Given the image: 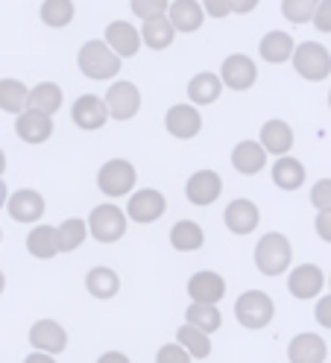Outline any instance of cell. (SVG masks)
I'll return each instance as SVG.
<instances>
[{
	"instance_id": "1",
	"label": "cell",
	"mask_w": 331,
	"mask_h": 363,
	"mask_svg": "<svg viewBox=\"0 0 331 363\" xmlns=\"http://www.w3.org/2000/svg\"><path fill=\"white\" fill-rule=\"evenodd\" d=\"M77 65H79V71L88 79H100L103 82V79H115L123 62L112 53V48H108L106 41H85L79 56H77Z\"/></svg>"
},
{
	"instance_id": "2",
	"label": "cell",
	"mask_w": 331,
	"mask_h": 363,
	"mask_svg": "<svg viewBox=\"0 0 331 363\" xmlns=\"http://www.w3.org/2000/svg\"><path fill=\"white\" fill-rule=\"evenodd\" d=\"M293 261V249H291V240L279 235V232H270L264 235L255 246V267L264 272V276H279L291 267Z\"/></svg>"
},
{
	"instance_id": "3",
	"label": "cell",
	"mask_w": 331,
	"mask_h": 363,
	"mask_svg": "<svg viewBox=\"0 0 331 363\" xmlns=\"http://www.w3.org/2000/svg\"><path fill=\"white\" fill-rule=\"evenodd\" d=\"M293 67H296V74L302 79L322 82L331 74V53L322 48L320 41H302V44H296Z\"/></svg>"
},
{
	"instance_id": "4",
	"label": "cell",
	"mask_w": 331,
	"mask_h": 363,
	"mask_svg": "<svg viewBox=\"0 0 331 363\" xmlns=\"http://www.w3.org/2000/svg\"><path fill=\"white\" fill-rule=\"evenodd\" d=\"M273 313H276V305H273V299H270L264 290H247L244 296L235 302L237 323L244 325V328H252V331L270 325Z\"/></svg>"
},
{
	"instance_id": "5",
	"label": "cell",
	"mask_w": 331,
	"mask_h": 363,
	"mask_svg": "<svg viewBox=\"0 0 331 363\" xmlns=\"http://www.w3.org/2000/svg\"><path fill=\"white\" fill-rule=\"evenodd\" d=\"M88 232L100 243H115L126 235V214L118 206H112V202H103L88 217Z\"/></svg>"
},
{
	"instance_id": "6",
	"label": "cell",
	"mask_w": 331,
	"mask_h": 363,
	"mask_svg": "<svg viewBox=\"0 0 331 363\" xmlns=\"http://www.w3.org/2000/svg\"><path fill=\"white\" fill-rule=\"evenodd\" d=\"M97 188L106 196H126L132 188H135V167L123 158H112L106 162L97 173Z\"/></svg>"
},
{
	"instance_id": "7",
	"label": "cell",
	"mask_w": 331,
	"mask_h": 363,
	"mask_svg": "<svg viewBox=\"0 0 331 363\" xmlns=\"http://www.w3.org/2000/svg\"><path fill=\"white\" fill-rule=\"evenodd\" d=\"M106 108H108V118H115V121L135 118L138 108H141V91H138V85L135 82H115V85H108Z\"/></svg>"
},
{
	"instance_id": "8",
	"label": "cell",
	"mask_w": 331,
	"mask_h": 363,
	"mask_svg": "<svg viewBox=\"0 0 331 363\" xmlns=\"http://www.w3.org/2000/svg\"><path fill=\"white\" fill-rule=\"evenodd\" d=\"M167 211V199L164 194L159 191H152V188H144L138 194H132L129 196V206H126V214L129 220H135V223H156L162 214Z\"/></svg>"
},
{
	"instance_id": "9",
	"label": "cell",
	"mask_w": 331,
	"mask_h": 363,
	"mask_svg": "<svg viewBox=\"0 0 331 363\" xmlns=\"http://www.w3.org/2000/svg\"><path fill=\"white\" fill-rule=\"evenodd\" d=\"M188 296L193 299V305H217L226 296V281H223V276H217L211 269L193 272L188 281Z\"/></svg>"
},
{
	"instance_id": "10",
	"label": "cell",
	"mask_w": 331,
	"mask_h": 363,
	"mask_svg": "<svg viewBox=\"0 0 331 363\" xmlns=\"http://www.w3.org/2000/svg\"><path fill=\"white\" fill-rule=\"evenodd\" d=\"M220 79H223V85H229L232 91H247L255 85L258 79V67L249 56L244 53H232L226 62H223V71H220Z\"/></svg>"
},
{
	"instance_id": "11",
	"label": "cell",
	"mask_w": 331,
	"mask_h": 363,
	"mask_svg": "<svg viewBox=\"0 0 331 363\" xmlns=\"http://www.w3.org/2000/svg\"><path fill=\"white\" fill-rule=\"evenodd\" d=\"M220 194H223V179L214 170H196L185 185V196L193 206H211Z\"/></svg>"
},
{
	"instance_id": "12",
	"label": "cell",
	"mask_w": 331,
	"mask_h": 363,
	"mask_svg": "<svg viewBox=\"0 0 331 363\" xmlns=\"http://www.w3.org/2000/svg\"><path fill=\"white\" fill-rule=\"evenodd\" d=\"M141 33L129 24V21H112V24L106 27V44L112 48V53L118 59H129L135 56L138 48H141Z\"/></svg>"
},
{
	"instance_id": "13",
	"label": "cell",
	"mask_w": 331,
	"mask_h": 363,
	"mask_svg": "<svg viewBox=\"0 0 331 363\" xmlns=\"http://www.w3.org/2000/svg\"><path fill=\"white\" fill-rule=\"evenodd\" d=\"M6 211L18 223H38L44 217V196L38 191H33V188H21V191H15L9 196Z\"/></svg>"
},
{
	"instance_id": "14",
	"label": "cell",
	"mask_w": 331,
	"mask_h": 363,
	"mask_svg": "<svg viewBox=\"0 0 331 363\" xmlns=\"http://www.w3.org/2000/svg\"><path fill=\"white\" fill-rule=\"evenodd\" d=\"M71 115H74V123L79 129L94 132V129H100L108 121V108H106V100H100L97 94H82L71 106Z\"/></svg>"
},
{
	"instance_id": "15",
	"label": "cell",
	"mask_w": 331,
	"mask_h": 363,
	"mask_svg": "<svg viewBox=\"0 0 331 363\" xmlns=\"http://www.w3.org/2000/svg\"><path fill=\"white\" fill-rule=\"evenodd\" d=\"M167 132L173 135V138H182V141H188V138H196L200 135V129H203V118H200V111H196L193 106H188V103H179V106H173L170 111H167Z\"/></svg>"
},
{
	"instance_id": "16",
	"label": "cell",
	"mask_w": 331,
	"mask_h": 363,
	"mask_svg": "<svg viewBox=\"0 0 331 363\" xmlns=\"http://www.w3.org/2000/svg\"><path fill=\"white\" fill-rule=\"evenodd\" d=\"M30 343L44 354H59L68 346V334H64V328L56 320H38L30 328Z\"/></svg>"
},
{
	"instance_id": "17",
	"label": "cell",
	"mask_w": 331,
	"mask_h": 363,
	"mask_svg": "<svg viewBox=\"0 0 331 363\" xmlns=\"http://www.w3.org/2000/svg\"><path fill=\"white\" fill-rule=\"evenodd\" d=\"M325 284V276H322V269L317 264H299L293 272H291V279H288V287L296 299H314L320 296V290Z\"/></svg>"
},
{
	"instance_id": "18",
	"label": "cell",
	"mask_w": 331,
	"mask_h": 363,
	"mask_svg": "<svg viewBox=\"0 0 331 363\" xmlns=\"http://www.w3.org/2000/svg\"><path fill=\"white\" fill-rule=\"evenodd\" d=\"M291 363H322L328 357V346L320 334H296L288 346Z\"/></svg>"
},
{
	"instance_id": "19",
	"label": "cell",
	"mask_w": 331,
	"mask_h": 363,
	"mask_svg": "<svg viewBox=\"0 0 331 363\" xmlns=\"http://www.w3.org/2000/svg\"><path fill=\"white\" fill-rule=\"evenodd\" d=\"M223 220H226V225H229V232H235V235H249L255 225H258V220H261V211H258L255 202H249V199H232L229 206H226Z\"/></svg>"
},
{
	"instance_id": "20",
	"label": "cell",
	"mask_w": 331,
	"mask_h": 363,
	"mask_svg": "<svg viewBox=\"0 0 331 363\" xmlns=\"http://www.w3.org/2000/svg\"><path fill=\"white\" fill-rule=\"evenodd\" d=\"M15 132H18V138L27 144H44L53 135V118L38 115V111H24V115L15 121Z\"/></svg>"
},
{
	"instance_id": "21",
	"label": "cell",
	"mask_w": 331,
	"mask_h": 363,
	"mask_svg": "<svg viewBox=\"0 0 331 363\" xmlns=\"http://www.w3.org/2000/svg\"><path fill=\"white\" fill-rule=\"evenodd\" d=\"M267 164V150H264L258 141H240L235 150H232V167L244 176H255L264 170Z\"/></svg>"
},
{
	"instance_id": "22",
	"label": "cell",
	"mask_w": 331,
	"mask_h": 363,
	"mask_svg": "<svg viewBox=\"0 0 331 363\" xmlns=\"http://www.w3.org/2000/svg\"><path fill=\"white\" fill-rule=\"evenodd\" d=\"M170 24L176 33H196L203 27V21H206V12L203 6L196 4V0H176V4H170Z\"/></svg>"
},
{
	"instance_id": "23",
	"label": "cell",
	"mask_w": 331,
	"mask_h": 363,
	"mask_svg": "<svg viewBox=\"0 0 331 363\" xmlns=\"http://www.w3.org/2000/svg\"><path fill=\"white\" fill-rule=\"evenodd\" d=\"M261 147L267 150L270 155L284 158L293 147V129L284 121H267L261 126Z\"/></svg>"
},
{
	"instance_id": "24",
	"label": "cell",
	"mask_w": 331,
	"mask_h": 363,
	"mask_svg": "<svg viewBox=\"0 0 331 363\" xmlns=\"http://www.w3.org/2000/svg\"><path fill=\"white\" fill-rule=\"evenodd\" d=\"M261 59L264 62H270V65H281V62H288V59H293V53H296V44H293V38L288 35V33H281V30H273V33H267L261 38Z\"/></svg>"
},
{
	"instance_id": "25",
	"label": "cell",
	"mask_w": 331,
	"mask_h": 363,
	"mask_svg": "<svg viewBox=\"0 0 331 363\" xmlns=\"http://www.w3.org/2000/svg\"><path fill=\"white\" fill-rule=\"evenodd\" d=\"M59 108H62V88L56 82H41V85H35L30 91L27 111H38V115L53 118Z\"/></svg>"
},
{
	"instance_id": "26",
	"label": "cell",
	"mask_w": 331,
	"mask_h": 363,
	"mask_svg": "<svg viewBox=\"0 0 331 363\" xmlns=\"http://www.w3.org/2000/svg\"><path fill=\"white\" fill-rule=\"evenodd\" d=\"M85 287H88V293H91L94 299H112V296H118V290H120V279H118L115 269L94 267V269H88Z\"/></svg>"
},
{
	"instance_id": "27",
	"label": "cell",
	"mask_w": 331,
	"mask_h": 363,
	"mask_svg": "<svg viewBox=\"0 0 331 363\" xmlns=\"http://www.w3.org/2000/svg\"><path fill=\"white\" fill-rule=\"evenodd\" d=\"M141 38H144V44H147L150 50H164V48H170V44H173L176 30H173V24H170L167 15H159V18L144 21Z\"/></svg>"
},
{
	"instance_id": "28",
	"label": "cell",
	"mask_w": 331,
	"mask_h": 363,
	"mask_svg": "<svg viewBox=\"0 0 331 363\" xmlns=\"http://www.w3.org/2000/svg\"><path fill=\"white\" fill-rule=\"evenodd\" d=\"M220 91H223V79L214 77L211 71H203V74H196L191 82H188V97L191 103L196 106H208L220 97Z\"/></svg>"
},
{
	"instance_id": "29",
	"label": "cell",
	"mask_w": 331,
	"mask_h": 363,
	"mask_svg": "<svg viewBox=\"0 0 331 363\" xmlns=\"http://www.w3.org/2000/svg\"><path fill=\"white\" fill-rule=\"evenodd\" d=\"M170 243H173V249H179V252H196V249H203L206 235L193 220H179L170 229Z\"/></svg>"
},
{
	"instance_id": "30",
	"label": "cell",
	"mask_w": 331,
	"mask_h": 363,
	"mask_svg": "<svg viewBox=\"0 0 331 363\" xmlns=\"http://www.w3.org/2000/svg\"><path fill=\"white\" fill-rule=\"evenodd\" d=\"M273 182H276L281 191H296V188H302V182H305V167H302V162H296V158H291V155L279 158V162L273 164Z\"/></svg>"
},
{
	"instance_id": "31",
	"label": "cell",
	"mask_w": 331,
	"mask_h": 363,
	"mask_svg": "<svg viewBox=\"0 0 331 363\" xmlns=\"http://www.w3.org/2000/svg\"><path fill=\"white\" fill-rule=\"evenodd\" d=\"M27 249L33 258H41L47 261L59 252V240H56V229H50V225H35V229L27 235Z\"/></svg>"
},
{
	"instance_id": "32",
	"label": "cell",
	"mask_w": 331,
	"mask_h": 363,
	"mask_svg": "<svg viewBox=\"0 0 331 363\" xmlns=\"http://www.w3.org/2000/svg\"><path fill=\"white\" fill-rule=\"evenodd\" d=\"M30 100V91L24 88V82L18 79H0V108L9 111V115H24V106Z\"/></svg>"
},
{
	"instance_id": "33",
	"label": "cell",
	"mask_w": 331,
	"mask_h": 363,
	"mask_svg": "<svg viewBox=\"0 0 331 363\" xmlns=\"http://www.w3.org/2000/svg\"><path fill=\"white\" fill-rule=\"evenodd\" d=\"M88 238V223H82L79 217L64 220L56 229V240H59V252H74L82 246V240Z\"/></svg>"
},
{
	"instance_id": "34",
	"label": "cell",
	"mask_w": 331,
	"mask_h": 363,
	"mask_svg": "<svg viewBox=\"0 0 331 363\" xmlns=\"http://www.w3.org/2000/svg\"><path fill=\"white\" fill-rule=\"evenodd\" d=\"M185 325H193L196 331H203V334H211L220 328V323H223V316H220L217 305H191L185 311Z\"/></svg>"
},
{
	"instance_id": "35",
	"label": "cell",
	"mask_w": 331,
	"mask_h": 363,
	"mask_svg": "<svg viewBox=\"0 0 331 363\" xmlns=\"http://www.w3.org/2000/svg\"><path fill=\"white\" fill-rule=\"evenodd\" d=\"M176 343H179L191 357H208L211 354V343H208V334L196 331L193 325H182L179 331H176Z\"/></svg>"
},
{
	"instance_id": "36",
	"label": "cell",
	"mask_w": 331,
	"mask_h": 363,
	"mask_svg": "<svg viewBox=\"0 0 331 363\" xmlns=\"http://www.w3.org/2000/svg\"><path fill=\"white\" fill-rule=\"evenodd\" d=\"M74 12L77 6L71 0H47V4H41V21L47 27H64L74 21Z\"/></svg>"
},
{
	"instance_id": "37",
	"label": "cell",
	"mask_w": 331,
	"mask_h": 363,
	"mask_svg": "<svg viewBox=\"0 0 331 363\" xmlns=\"http://www.w3.org/2000/svg\"><path fill=\"white\" fill-rule=\"evenodd\" d=\"M317 6L320 4H314V0H284L281 12L288 21H293V24H305V21H314Z\"/></svg>"
},
{
	"instance_id": "38",
	"label": "cell",
	"mask_w": 331,
	"mask_h": 363,
	"mask_svg": "<svg viewBox=\"0 0 331 363\" xmlns=\"http://www.w3.org/2000/svg\"><path fill=\"white\" fill-rule=\"evenodd\" d=\"M132 12H135L138 18L150 21V18H159L164 12H170V6L164 4V0H132Z\"/></svg>"
},
{
	"instance_id": "39",
	"label": "cell",
	"mask_w": 331,
	"mask_h": 363,
	"mask_svg": "<svg viewBox=\"0 0 331 363\" xmlns=\"http://www.w3.org/2000/svg\"><path fill=\"white\" fill-rule=\"evenodd\" d=\"M311 206L317 211H331V179H322L311 188Z\"/></svg>"
},
{
	"instance_id": "40",
	"label": "cell",
	"mask_w": 331,
	"mask_h": 363,
	"mask_svg": "<svg viewBox=\"0 0 331 363\" xmlns=\"http://www.w3.org/2000/svg\"><path fill=\"white\" fill-rule=\"evenodd\" d=\"M252 6H255L252 0H244V4H220V0H208V4H206V9L211 12V18H223L229 12H249Z\"/></svg>"
},
{
	"instance_id": "41",
	"label": "cell",
	"mask_w": 331,
	"mask_h": 363,
	"mask_svg": "<svg viewBox=\"0 0 331 363\" xmlns=\"http://www.w3.org/2000/svg\"><path fill=\"white\" fill-rule=\"evenodd\" d=\"M156 363H191V354L179 343H170V346H162L159 349Z\"/></svg>"
},
{
	"instance_id": "42",
	"label": "cell",
	"mask_w": 331,
	"mask_h": 363,
	"mask_svg": "<svg viewBox=\"0 0 331 363\" xmlns=\"http://www.w3.org/2000/svg\"><path fill=\"white\" fill-rule=\"evenodd\" d=\"M314 27H317L320 33H331V0H322V4L317 6Z\"/></svg>"
},
{
	"instance_id": "43",
	"label": "cell",
	"mask_w": 331,
	"mask_h": 363,
	"mask_svg": "<svg viewBox=\"0 0 331 363\" xmlns=\"http://www.w3.org/2000/svg\"><path fill=\"white\" fill-rule=\"evenodd\" d=\"M314 316H317V323L322 328H331V296H322L314 308Z\"/></svg>"
},
{
	"instance_id": "44",
	"label": "cell",
	"mask_w": 331,
	"mask_h": 363,
	"mask_svg": "<svg viewBox=\"0 0 331 363\" xmlns=\"http://www.w3.org/2000/svg\"><path fill=\"white\" fill-rule=\"evenodd\" d=\"M314 225H317V235H320L325 243H331V211H320Z\"/></svg>"
},
{
	"instance_id": "45",
	"label": "cell",
	"mask_w": 331,
	"mask_h": 363,
	"mask_svg": "<svg viewBox=\"0 0 331 363\" xmlns=\"http://www.w3.org/2000/svg\"><path fill=\"white\" fill-rule=\"evenodd\" d=\"M97 363H132V360H129L123 352H106V354H103Z\"/></svg>"
},
{
	"instance_id": "46",
	"label": "cell",
	"mask_w": 331,
	"mask_h": 363,
	"mask_svg": "<svg viewBox=\"0 0 331 363\" xmlns=\"http://www.w3.org/2000/svg\"><path fill=\"white\" fill-rule=\"evenodd\" d=\"M24 363H56V360H53V354L33 352V354H27V357H24Z\"/></svg>"
},
{
	"instance_id": "47",
	"label": "cell",
	"mask_w": 331,
	"mask_h": 363,
	"mask_svg": "<svg viewBox=\"0 0 331 363\" xmlns=\"http://www.w3.org/2000/svg\"><path fill=\"white\" fill-rule=\"evenodd\" d=\"M6 202H9V194H6V182L0 179V208H4Z\"/></svg>"
},
{
	"instance_id": "48",
	"label": "cell",
	"mask_w": 331,
	"mask_h": 363,
	"mask_svg": "<svg viewBox=\"0 0 331 363\" xmlns=\"http://www.w3.org/2000/svg\"><path fill=\"white\" fill-rule=\"evenodd\" d=\"M4 170H6V155H4V150H0V176H4Z\"/></svg>"
},
{
	"instance_id": "49",
	"label": "cell",
	"mask_w": 331,
	"mask_h": 363,
	"mask_svg": "<svg viewBox=\"0 0 331 363\" xmlns=\"http://www.w3.org/2000/svg\"><path fill=\"white\" fill-rule=\"evenodd\" d=\"M4 287H6V279H4V269H0V293H4Z\"/></svg>"
},
{
	"instance_id": "50",
	"label": "cell",
	"mask_w": 331,
	"mask_h": 363,
	"mask_svg": "<svg viewBox=\"0 0 331 363\" xmlns=\"http://www.w3.org/2000/svg\"><path fill=\"white\" fill-rule=\"evenodd\" d=\"M328 106H331V94H328Z\"/></svg>"
},
{
	"instance_id": "51",
	"label": "cell",
	"mask_w": 331,
	"mask_h": 363,
	"mask_svg": "<svg viewBox=\"0 0 331 363\" xmlns=\"http://www.w3.org/2000/svg\"><path fill=\"white\" fill-rule=\"evenodd\" d=\"M0 240H4V232H0Z\"/></svg>"
},
{
	"instance_id": "52",
	"label": "cell",
	"mask_w": 331,
	"mask_h": 363,
	"mask_svg": "<svg viewBox=\"0 0 331 363\" xmlns=\"http://www.w3.org/2000/svg\"><path fill=\"white\" fill-rule=\"evenodd\" d=\"M328 284H331V279H328Z\"/></svg>"
}]
</instances>
